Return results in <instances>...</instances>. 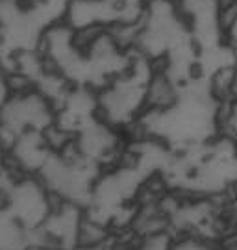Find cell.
Instances as JSON below:
<instances>
[{
    "mask_svg": "<svg viewBox=\"0 0 237 250\" xmlns=\"http://www.w3.org/2000/svg\"><path fill=\"white\" fill-rule=\"evenodd\" d=\"M56 125V107L35 87L15 89L0 109V143L8 146L26 132H48Z\"/></svg>",
    "mask_w": 237,
    "mask_h": 250,
    "instance_id": "6da1fadb",
    "label": "cell"
},
{
    "mask_svg": "<svg viewBox=\"0 0 237 250\" xmlns=\"http://www.w3.org/2000/svg\"><path fill=\"white\" fill-rule=\"evenodd\" d=\"M13 93V83H11V74H9L6 63L0 60V109Z\"/></svg>",
    "mask_w": 237,
    "mask_h": 250,
    "instance_id": "277c9868",
    "label": "cell"
},
{
    "mask_svg": "<svg viewBox=\"0 0 237 250\" xmlns=\"http://www.w3.org/2000/svg\"><path fill=\"white\" fill-rule=\"evenodd\" d=\"M54 198L37 174H19L4 191L2 204L26 230H39L52 213Z\"/></svg>",
    "mask_w": 237,
    "mask_h": 250,
    "instance_id": "7a4b0ae2",
    "label": "cell"
},
{
    "mask_svg": "<svg viewBox=\"0 0 237 250\" xmlns=\"http://www.w3.org/2000/svg\"><path fill=\"white\" fill-rule=\"evenodd\" d=\"M224 43L237 52V11L224 21Z\"/></svg>",
    "mask_w": 237,
    "mask_h": 250,
    "instance_id": "5b68a950",
    "label": "cell"
},
{
    "mask_svg": "<svg viewBox=\"0 0 237 250\" xmlns=\"http://www.w3.org/2000/svg\"><path fill=\"white\" fill-rule=\"evenodd\" d=\"M174 2L198 50H208L224 43V21H222L220 0H174Z\"/></svg>",
    "mask_w": 237,
    "mask_h": 250,
    "instance_id": "3957f363",
    "label": "cell"
},
{
    "mask_svg": "<svg viewBox=\"0 0 237 250\" xmlns=\"http://www.w3.org/2000/svg\"><path fill=\"white\" fill-rule=\"evenodd\" d=\"M232 100H237V65L234 72V83H232Z\"/></svg>",
    "mask_w": 237,
    "mask_h": 250,
    "instance_id": "8992f818",
    "label": "cell"
}]
</instances>
